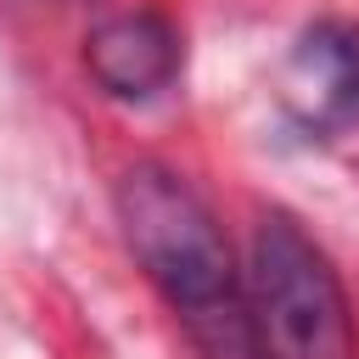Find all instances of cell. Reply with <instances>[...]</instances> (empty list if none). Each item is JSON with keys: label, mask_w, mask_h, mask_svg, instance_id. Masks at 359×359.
Instances as JSON below:
<instances>
[{"label": "cell", "mask_w": 359, "mask_h": 359, "mask_svg": "<svg viewBox=\"0 0 359 359\" xmlns=\"http://www.w3.org/2000/svg\"><path fill=\"white\" fill-rule=\"evenodd\" d=\"M112 208L129 258L174 309V320L191 331L202 359H264L247 314V280L208 202L174 168L135 163L118 180Z\"/></svg>", "instance_id": "cell-1"}, {"label": "cell", "mask_w": 359, "mask_h": 359, "mask_svg": "<svg viewBox=\"0 0 359 359\" xmlns=\"http://www.w3.org/2000/svg\"><path fill=\"white\" fill-rule=\"evenodd\" d=\"M241 280L264 359H353L348 292L297 219H258Z\"/></svg>", "instance_id": "cell-2"}, {"label": "cell", "mask_w": 359, "mask_h": 359, "mask_svg": "<svg viewBox=\"0 0 359 359\" xmlns=\"http://www.w3.org/2000/svg\"><path fill=\"white\" fill-rule=\"evenodd\" d=\"M280 101L292 123L320 140L359 129V28L337 17L303 28L280 67Z\"/></svg>", "instance_id": "cell-3"}, {"label": "cell", "mask_w": 359, "mask_h": 359, "mask_svg": "<svg viewBox=\"0 0 359 359\" xmlns=\"http://www.w3.org/2000/svg\"><path fill=\"white\" fill-rule=\"evenodd\" d=\"M90 79L118 101H151L180 79V34L157 11H118L84 39Z\"/></svg>", "instance_id": "cell-4"}]
</instances>
